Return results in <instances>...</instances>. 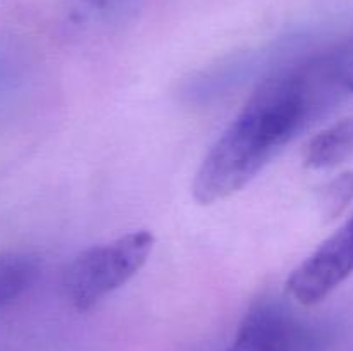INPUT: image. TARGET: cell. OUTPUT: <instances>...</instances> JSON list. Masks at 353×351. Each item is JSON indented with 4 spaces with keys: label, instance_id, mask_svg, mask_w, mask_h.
<instances>
[{
    "label": "cell",
    "instance_id": "6da1fadb",
    "mask_svg": "<svg viewBox=\"0 0 353 351\" xmlns=\"http://www.w3.org/2000/svg\"><path fill=\"white\" fill-rule=\"evenodd\" d=\"M345 47L310 57L265 79L203 157L192 191L200 205L228 198L247 186L264 165L340 102Z\"/></svg>",
    "mask_w": 353,
    "mask_h": 351
},
{
    "label": "cell",
    "instance_id": "8992f818",
    "mask_svg": "<svg viewBox=\"0 0 353 351\" xmlns=\"http://www.w3.org/2000/svg\"><path fill=\"white\" fill-rule=\"evenodd\" d=\"M38 264L26 253H0V310L10 305L33 286Z\"/></svg>",
    "mask_w": 353,
    "mask_h": 351
},
{
    "label": "cell",
    "instance_id": "5b68a950",
    "mask_svg": "<svg viewBox=\"0 0 353 351\" xmlns=\"http://www.w3.org/2000/svg\"><path fill=\"white\" fill-rule=\"evenodd\" d=\"M350 157H353V116L310 138L302 151L303 164L310 169L334 167Z\"/></svg>",
    "mask_w": 353,
    "mask_h": 351
},
{
    "label": "cell",
    "instance_id": "9c48e42d",
    "mask_svg": "<svg viewBox=\"0 0 353 351\" xmlns=\"http://www.w3.org/2000/svg\"><path fill=\"white\" fill-rule=\"evenodd\" d=\"M345 81H347L348 92L353 93V45L350 47L347 58V67H345Z\"/></svg>",
    "mask_w": 353,
    "mask_h": 351
},
{
    "label": "cell",
    "instance_id": "277c9868",
    "mask_svg": "<svg viewBox=\"0 0 353 351\" xmlns=\"http://www.w3.org/2000/svg\"><path fill=\"white\" fill-rule=\"evenodd\" d=\"M353 274V224L327 237L290 275L286 288L300 305H316Z\"/></svg>",
    "mask_w": 353,
    "mask_h": 351
},
{
    "label": "cell",
    "instance_id": "52a82bcc",
    "mask_svg": "<svg viewBox=\"0 0 353 351\" xmlns=\"http://www.w3.org/2000/svg\"><path fill=\"white\" fill-rule=\"evenodd\" d=\"M353 198V174L345 172L330 182L321 191V205H323L324 215L334 219L340 215L341 210L348 205Z\"/></svg>",
    "mask_w": 353,
    "mask_h": 351
},
{
    "label": "cell",
    "instance_id": "ba28073f",
    "mask_svg": "<svg viewBox=\"0 0 353 351\" xmlns=\"http://www.w3.org/2000/svg\"><path fill=\"white\" fill-rule=\"evenodd\" d=\"M228 351H261L257 348V344L252 343L248 337H245L243 334H236V339L233 341V344L230 346Z\"/></svg>",
    "mask_w": 353,
    "mask_h": 351
},
{
    "label": "cell",
    "instance_id": "30bf717a",
    "mask_svg": "<svg viewBox=\"0 0 353 351\" xmlns=\"http://www.w3.org/2000/svg\"><path fill=\"white\" fill-rule=\"evenodd\" d=\"M88 2L92 3L93 7H97V9H109V7L116 6L121 0H88Z\"/></svg>",
    "mask_w": 353,
    "mask_h": 351
},
{
    "label": "cell",
    "instance_id": "7a4b0ae2",
    "mask_svg": "<svg viewBox=\"0 0 353 351\" xmlns=\"http://www.w3.org/2000/svg\"><path fill=\"white\" fill-rule=\"evenodd\" d=\"M154 244L150 231H137L85 250L65 268L62 277L65 298L79 312L93 308L138 274Z\"/></svg>",
    "mask_w": 353,
    "mask_h": 351
},
{
    "label": "cell",
    "instance_id": "3957f363",
    "mask_svg": "<svg viewBox=\"0 0 353 351\" xmlns=\"http://www.w3.org/2000/svg\"><path fill=\"white\" fill-rule=\"evenodd\" d=\"M238 334L261 351H324L330 336L323 327L299 319L272 299L257 301L240 323Z\"/></svg>",
    "mask_w": 353,
    "mask_h": 351
}]
</instances>
